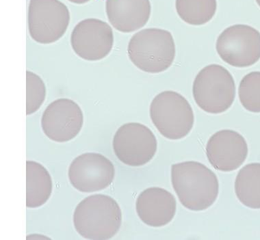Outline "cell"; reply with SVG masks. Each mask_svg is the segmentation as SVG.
Returning <instances> with one entry per match:
<instances>
[{
    "instance_id": "cell-1",
    "label": "cell",
    "mask_w": 260,
    "mask_h": 240,
    "mask_svg": "<svg viewBox=\"0 0 260 240\" xmlns=\"http://www.w3.org/2000/svg\"><path fill=\"white\" fill-rule=\"evenodd\" d=\"M171 182L179 200L186 209L203 211L217 199V177L202 163L188 161L172 165Z\"/></svg>"
},
{
    "instance_id": "cell-2",
    "label": "cell",
    "mask_w": 260,
    "mask_h": 240,
    "mask_svg": "<svg viewBox=\"0 0 260 240\" xmlns=\"http://www.w3.org/2000/svg\"><path fill=\"white\" fill-rule=\"evenodd\" d=\"M73 220L75 229L82 237L110 239L121 227L122 212L118 202L111 196L93 194L77 205Z\"/></svg>"
},
{
    "instance_id": "cell-3",
    "label": "cell",
    "mask_w": 260,
    "mask_h": 240,
    "mask_svg": "<svg viewBox=\"0 0 260 240\" xmlns=\"http://www.w3.org/2000/svg\"><path fill=\"white\" fill-rule=\"evenodd\" d=\"M127 54L139 70L158 74L172 65L175 57L174 39L170 31L165 29H142L130 39Z\"/></svg>"
},
{
    "instance_id": "cell-4",
    "label": "cell",
    "mask_w": 260,
    "mask_h": 240,
    "mask_svg": "<svg viewBox=\"0 0 260 240\" xmlns=\"http://www.w3.org/2000/svg\"><path fill=\"white\" fill-rule=\"evenodd\" d=\"M192 94L199 107L206 113H224L235 99V82L223 66L210 64L202 68L195 78Z\"/></svg>"
},
{
    "instance_id": "cell-5",
    "label": "cell",
    "mask_w": 260,
    "mask_h": 240,
    "mask_svg": "<svg viewBox=\"0 0 260 240\" xmlns=\"http://www.w3.org/2000/svg\"><path fill=\"white\" fill-rule=\"evenodd\" d=\"M149 114L157 130L168 139L186 137L194 125V113L190 104L182 94L171 90L155 96Z\"/></svg>"
},
{
    "instance_id": "cell-6",
    "label": "cell",
    "mask_w": 260,
    "mask_h": 240,
    "mask_svg": "<svg viewBox=\"0 0 260 240\" xmlns=\"http://www.w3.org/2000/svg\"><path fill=\"white\" fill-rule=\"evenodd\" d=\"M70 19V10L59 0H29V35L39 44L50 45L60 40L68 30Z\"/></svg>"
},
{
    "instance_id": "cell-7",
    "label": "cell",
    "mask_w": 260,
    "mask_h": 240,
    "mask_svg": "<svg viewBox=\"0 0 260 240\" xmlns=\"http://www.w3.org/2000/svg\"><path fill=\"white\" fill-rule=\"evenodd\" d=\"M216 51L230 65L240 68L253 65L260 59V32L249 25H232L218 37Z\"/></svg>"
},
{
    "instance_id": "cell-8",
    "label": "cell",
    "mask_w": 260,
    "mask_h": 240,
    "mask_svg": "<svg viewBox=\"0 0 260 240\" xmlns=\"http://www.w3.org/2000/svg\"><path fill=\"white\" fill-rule=\"evenodd\" d=\"M116 156L124 164L141 166L150 162L157 152L154 133L143 124L128 123L116 131L112 141Z\"/></svg>"
},
{
    "instance_id": "cell-9",
    "label": "cell",
    "mask_w": 260,
    "mask_h": 240,
    "mask_svg": "<svg viewBox=\"0 0 260 240\" xmlns=\"http://www.w3.org/2000/svg\"><path fill=\"white\" fill-rule=\"evenodd\" d=\"M70 43L73 51L80 58L90 62L102 60L113 48V30L100 19H84L73 29Z\"/></svg>"
},
{
    "instance_id": "cell-10",
    "label": "cell",
    "mask_w": 260,
    "mask_h": 240,
    "mask_svg": "<svg viewBox=\"0 0 260 240\" xmlns=\"http://www.w3.org/2000/svg\"><path fill=\"white\" fill-rule=\"evenodd\" d=\"M115 169L111 161L104 155L86 153L72 161L69 168L71 184L84 193L107 188L115 179Z\"/></svg>"
},
{
    "instance_id": "cell-11",
    "label": "cell",
    "mask_w": 260,
    "mask_h": 240,
    "mask_svg": "<svg viewBox=\"0 0 260 240\" xmlns=\"http://www.w3.org/2000/svg\"><path fill=\"white\" fill-rule=\"evenodd\" d=\"M41 127L49 139L66 143L80 133L84 125V114L76 102L60 98L52 102L41 117Z\"/></svg>"
},
{
    "instance_id": "cell-12",
    "label": "cell",
    "mask_w": 260,
    "mask_h": 240,
    "mask_svg": "<svg viewBox=\"0 0 260 240\" xmlns=\"http://www.w3.org/2000/svg\"><path fill=\"white\" fill-rule=\"evenodd\" d=\"M248 145L245 138L230 129L214 133L206 145L209 162L216 170L231 172L239 168L247 159Z\"/></svg>"
},
{
    "instance_id": "cell-13",
    "label": "cell",
    "mask_w": 260,
    "mask_h": 240,
    "mask_svg": "<svg viewBox=\"0 0 260 240\" xmlns=\"http://www.w3.org/2000/svg\"><path fill=\"white\" fill-rule=\"evenodd\" d=\"M176 199L171 192L158 187L143 191L136 202L137 213L141 221L152 227L170 223L176 213Z\"/></svg>"
},
{
    "instance_id": "cell-14",
    "label": "cell",
    "mask_w": 260,
    "mask_h": 240,
    "mask_svg": "<svg viewBox=\"0 0 260 240\" xmlns=\"http://www.w3.org/2000/svg\"><path fill=\"white\" fill-rule=\"evenodd\" d=\"M106 13L114 28L131 33L148 22L151 6L149 0H106Z\"/></svg>"
},
{
    "instance_id": "cell-15",
    "label": "cell",
    "mask_w": 260,
    "mask_h": 240,
    "mask_svg": "<svg viewBox=\"0 0 260 240\" xmlns=\"http://www.w3.org/2000/svg\"><path fill=\"white\" fill-rule=\"evenodd\" d=\"M53 183L48 170L35 161H26V206L37 208L46 203L52 195Z\"/></svg>"
},
{
    "instance_id": "cell-16",
    "label": "cell",
    "mask_w": 260,
    "mask_h": 240,
    "mask_svg": "<svg viewBox=\"0 0 260 240\" xmlns=\"http://www.w3.org/2000/svg\"><path fill=\"white\" fill-rule=\"evenodd\" d=\"M238 200L251 209H260V163H251L240 169L235 182Z\"/></svg>"
},
{
    "instance_id": "cell-17",
    "label": "cell",
    "mask_w": 260,
    "mask_h": 240,
    "mask_svg": "<svg viewBox=\"0 0 260 240\" xmlns=\"http://www.w3.org/2000/svg\"><path fill=\"white\" fill-rule=\"evenodd\" d=\"M179 17L192 25L206 24L212 20L217 9L216 0H176Z\"/></svg>"
},
{
    "instance_id": "cell-18",
    "label": "cell",
    "mask_w": 260,
    "mask_h": 240,
    "mask_svg": "<svg viewBox=\"0 0 260 240\" xmlns=\"http://www.w3.org/2000/svg\"><path fill=\"white\" fill-rule=\"evenodd\" d=\"M240 103L248 111L260 113V72L246 75L238 88Z\"/></svg>"
},
{
    "instance_id": "cell-19",
    "label": "cell",
    "mask_w": 260,
    "mask_h": 240,
    "mask_svg": "<svg viewBox=\"0 0 260 240\" xmlns=\"http://www.w3.org/2000/svg\"><path fill=\"white\" fill-rule=\"evenodd\" d=\"M46 86L38 75L26 72V115H33L38 111L46 98Z\"/></svg>"
},
{
    "instance_id": "cell-20",
    "label": "cell",
    "mask_w": 260,
    "mask_h": 240,
    "mask_svg": "<svg viewBox=\"0 0 260 240\" xmlns=\"http://www.w3.org/2000/svg\"><path fill=\"white\" fill-rule=\"evenodd\" d=\"M70 3L76 4V5H84V4L88 3L90 0H68Z\"/></svg>"
},
{
    "instance_id": "cell-21",
    "label": "cell",
    "mask_w": 260,
    "mask_h": 240,
    "mask_svg": "<svg viewBox=\"0 0 260 240\" xmlns=\"http://www.w3.org/2000/svg\"><path fill=\"white\" fill-rule=\"evenodd\" d=\"M256 3H257L258 6L260 7V0H255Z\"/></svg>"
}]
</instances>
